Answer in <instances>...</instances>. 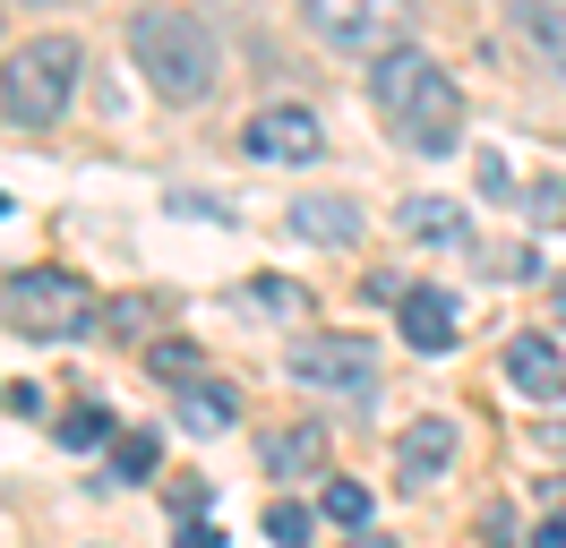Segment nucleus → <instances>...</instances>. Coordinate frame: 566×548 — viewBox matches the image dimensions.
Returning <instances> with one entry per match:
<instances>
[{
    "instance_id": "1",
    "label": "nucleus",
    "mask_w": 566,
    "mask_h": 548,
    "mask_svg": "<svg viewBox=\"0 0 566 548\" xmlns=\"http://www.w3.org/2000/svg\"><path fill=\"white\" fill-rule=\"evenodd\" d=\"M369 103H378L387 129L403 137V146H421V155H455L463 146V95L421 43H395V52L369 61Z\"/></svg>"
},
{
    "instance_id": "2",
    "label": "nucleus",
    "mask_w": 566,
    "mask_h": 548,
    "mask_svg": "<svg viewBox=\"0 0 566 548\" xmlns=\"http://www.w3.org/2000/svg\"><path fill=\"white\" fill-rule=\"evenodd\" d=\"M129 61L164 103H207L214 77H223V43L189 9H138L129 18Z\"/></svg>"
},
{
    "instance_id": "3",
    "label": "nucleus",
    "mask_w": 566,
    "mask_h": 548,
    "mask_svg": "<svg viewBox=\"0 0 566 548\" xmlns=\"http://www.w3.org/2000/svg\"><path fill=\"white\" fill-rule=\"evenodd\" d=\"M0 317H9L27 342H77V335L104 326V301H95L70 266H27V274L0 283Z\"/></svg>"
},
{
    "instance_id": "4",
    "label": "nucleus",
    "mask_w": 566,
    "mask_h": 548,
    "mask_svg": "<svg viewBox=\"0 0 566 548\" xmlns=\"http://www.w3.org/2000/svg\"><path fill=\"white\" fill-rule=\"evenodd\" d=\"M77 68H86L77 34H35V43H18L9 68H0V112H9L18 129H52V120L70 112V95H77Z\"/></svg>"
},
{
    "instance_id": "5",
    "label": "nucleus",
    "mask_w": 566,
    "mask_h": 548,
    "mask_svg": "<svg viewBox=\"0 0 566 548\" xmlns=\"http://www.w3.org/2000/svg\"><path fill=\"white\" fill-rule=\"evenodd\" d=\"M301 18L326 52H353V61H378L395 43H412V27H421L412 0H301Z\"/></svg>"
},
{
    "instance_id": "6",
    "label": "nucleus",
    "mask_w": 566,
    "mask_h": 548,
    "mask_svg": "<svg viewBox=\"0 0 566 548\" xmlns=\"http://www.w3.org/2000/svg\"><path fill=\"white\" fill-rule=\"evenodd\" d=\"M283 377L318 386V394H369L378 386V351H369V335H301L283 351Z\"/></svg>"
},
{
    "instance_id": "7",
    "label": "nucleus",
    "mask_w": 566,
    "mask_h": 548,
    "mask_svg": "<svg viewBox=\"0 0 566 548\" xmlns=\"http://www.w3.org/2000/svg\"><path fill=\"white\" fill-rule=\"evenodd\" d=\"M241 155L249 164H318L326 129H318V112H301V103H266L241 129Z\"/></svg>"
},
{
    "instance_id": "8",
    "label": "nucleus",
    "mask_w": 566,
    "mask_h": 548,
    "mask_svg": "<svg viewBox=\"0 0 566 548\" xmlns=\"http://www.w3.org/2000/svg\"><path fill=\"white\" fill-rule=\"evenodd\" d=\"M447 463H455V420H447V411H421V420L395 438V479H403V488H438Z\"/></svg>"
},
{
    "instance_id": "9",
    "label": "nucleus",
    "mask_w": 566,
    "mask_h": 548,
    "mask_svg": "<svg viewBox=\"0 0 566 548\" xmlns=\"http://www.w3.org/2000/svg\"><path fill=\"white\" fill-rule=\"evenodd\" d=\"M506 377L532 403H566V351L549 335H506Z\"/></svg>"
},
{
    "instance_id": "10",
    "label": "nucleus",
    "mask_w": 566,
    "mask_h": 548,
    "mask_svg": "<svg viewBox=\"0 0 566 548\" xmlns=\"http://www.w3.org/2000/svg\"><path fill=\"white\" fill-rule=\"evenodd\" d=\"M292 232L318 240V249H353V240H360V205L335 198V189H318V198H292Z\"/></svg>"
},
{
    "instance_id": "11",
    "label": "nucleus",
    "mask_w": 566,
    "mask_h": 548,
    "mask_svg": "<svg viewBox=\"0 0 566 548\" xmlns=\"http://www.w3.org/2000/svg\"><path fill=\"white\" fill-rule=\"evenodd\" d=\"M403 342L412 351H455V301L421 283V292H403Z\"/></svg>"
},
{
    "instance_id": "12",
    "label": "nucleus",
    "mask_w": 566,
    "mask_h": 548,
    "mask_svg": "<svg viewBox=\"0 0 566 548\" xmlns=\"http://www.w3.org/2000/svg\"><path fill=\"white\" fill-rule=\"evenodd\" d=\"M395 223H403L412 240H438V249L472 240V214H463L455 198H403V205H395Z\"/></svg>"
},
{
    "instance_id": "13",
    "label": "nucleus",
    "mask_w": 566,
    "mask_h": 548,
    "mask_svg": "<svg viewBox=\"0 0 566 548\" xmlns=\"http://www.w3.org/2000/svg\"><path fill=\"white\" fill-rule=\"evenodd\" d=\"M172 403H180V429H232V420H241V394H232L223 377H189Z\"/></svg>"
},
{
    "instance_id": "14",
    "label": "nucleus",
    "mask_w": 566,
    "mask_h": 548,
    "mask_svg": "<svg viewBox=\"0 0 566 548\" xmlns=\"http://www.w3.org/2000/svg\"><path fill=\"white\" fill-rule=\"evenodd\" d=\"M318 463H326V429H318V420L266 438V472H318Z\"/></svg>"
},
{
    "instance_id": "15",
    "label": "nucleus",
    "mask_w": 566,
    "mask_h": 548,
    "mask_svg": "<svg viewBox=\"0 0 566 548\" xmlns=\"http://www.w3.org/2000/svg\"><path fill=\"white\" fill-rule=\"evenodd\" d=\"M515 27H524L532 43H541V52L566 68V9H549V0H515Z\"/></svg>"
},
{
    "instance_id": "16",
    "label": "nucleus",
    "mask_w": 566,
    "mask_h": 548,
    "mask_svg": "<svg viewBox=\"0 0 566 548\" xmlns=\"http://www.w3.org/2000/svg\"><path fill=\"white\" fill-rule=\"evenodd\" d=\"M155 454H164V445L146 438V429H129V438L112 429V479H129V488H146V479H155Z\"/></svg>"
},
{
    "instance_id": "17",
    "label": "nucleus",
    "mask_w": 566,
    "mask_h": 548,
    "mask_svg": "<svg viewBox=\"0 0 566 548\" xmlns=\"http://www.w3.org/2000/svg\"><path fill=\"white\" fill-rule=\"evenodd\" d=\"M61 445H70V454H86V445H112V403L77 394V411L61 420Z\"/></svg>"
},
{
    "instance_id": "18",
    "label": "nucleus",
    "mask_w": 566,
    "mask_h": 548,
    "mask_svg": "<svg viewBox=\"0 0 566 548\" xmlns=\"http://www.w3.org/2000/svg\"><path fill=\"white\" fill-rule=\"evenodd\" d=\"M318 514L335 523V531H369V488H360V479H326Z\"/></svg>"
},
{
    "instance_id": "19",
    "label": "nucleus",
    "mask_w": 566,
    "mask_h": 548,
    "mask_svg": "<svg viewBox=\"0 0 566 548\" xmlns=\"http://www.w3.org/2000/svg\"><path fill=\"white\" fill-rule=\"evenodd\" d=\"M146 326H155V301H146V292H120V301H104V335H112V342H138Z\"/></svg>"
},
{
    "instance_id": "20",
    "label": "nucleus",
    "mask_w": 566,
    "mask_h": 548,
    "mask_svg": "<svg viewBox=\"0 0 566 548\" xmlns=\"http://www.w3.org/2000/svg\"><path fill=\"white\" fill-rule=\"evenodd\" d=\"M266 540H310V506L275 497V506H266Z\"/></svg>"
},
{
    "instance_id": "21",
    "label": "nucleus",
    "mask_w": 566,
    "mask_h": 548,
    "mask_svg": "<svg viewBox=\"0 0 566 548\" xmlns=\"http://www.w3.org/2000/svg\"><path fill=\"white\" fill-rule=\"evenodd\" d=\"M146 360H155L164 377H198V342H155Z\"/></svg>"
},
{
    "instance_id": "22",
    "label": "nucleus",
    "mask_w": 566,
    "mask_h": 548,
    "mask_svg": "<svg viewBox=\"0 0 566 548\" xmlns=\"http://www.w3.org/2000/svg\"><path fill=\"white\" fill-rule=\"evenodd\" d=\"M249 308H283V317H292V308H301V283H249Z\"/></svg>"
},
{
    "instance_id": "23",
    "label": "nucleus",
    "mask_w": 566,
    "mask_h": 548,
    "mask_svg": "<svg viewBox=\"0 0 566 548\" xmlns=\"http://www.w3.org/2000/svg\"><path fill=\"white\" fill-rule=\"evenodd\" d=\"M558 214H566V189H558V180H541V189H532V223H558Z\"/></svg>"
},
{
    "instance_id": "24",
    "label": "nucleus",
    "mask_w": 566,
    "mask_h": 548,
    "mask_svg": "<svg viewBox=\"0 0 566 548\" xmlns=\"http://www.w3.org/2000/svg\"><path fill=\"white\" fill-rule=\"evenodd\" d=\"M541 548H566V506H549V523H541Z\"/></svg>"
},
{
    "instance_id": "25",
    "label": "nucleus",
    "mask_w": 566,
    "mask_h": 548,
    "mask_svg": "<svg viewBox=\"0 0 566 548\" xmlns=\"http://www.w3.org/2000/svg\"><path fill=\"white\" fill-rule=\"evenodd\" d=\"M35 9H61V0H35Z\"/></svg>"
},
{
    "instance_id": "26",
    "label": "nucleus",
    "mask_w": 566,
    "mask_h": 548,
    "mask_svg": "<svg viewBox=\"0 0 566 548\" xmlns=\"http://www.w3.org/2000/svg\"><path fill=\"white\" fill-rule=\"evenodd\" d=\"M0 214H9V198H0Z\"/></svg>"
}]
</instances>
